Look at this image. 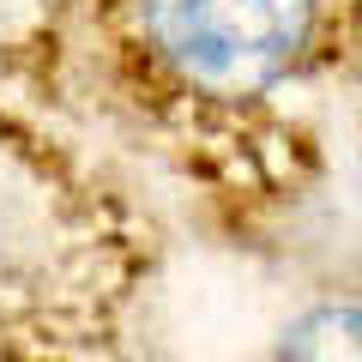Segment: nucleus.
Here are the masks:
<instances>
[{"mask_svg":"<svg viewBox=\"0 0 362 362\" xmlns=\"http://www.w3.org/2000/svg\"><path fill=\"white\" fill-rule=\"evenodd\" d=\"M157 61L194 90L247 97L302 61L314 0H133Z\"/></svg>","mask_w":362,"mask_h":362,"instance_id":"nucleus-1","label":"nucleus"},{"mask_svg":"<svg viewBox=\"0 0 362 362\" xmlns=\"http://www.w3.org/2000/svg\"><path fill=\"white\" fill-rule=\"evenodd\" d=\"M272 362H362V302H320L290 320Z\"/></svg>","mask_w":362,"mask_h":362,"instance_id":"nucleus-2","label":"nucleus"}]
</instances>
